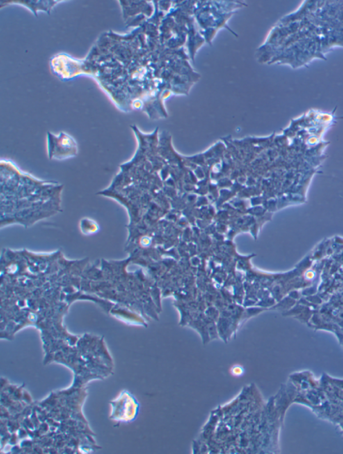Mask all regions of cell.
<instances>
[{
	"instance_id": "cell-3",
	"label": "cell",
	"mask_w": 343,
	"mask_h": 454,
	"mask_svg": "<svg viewBox=\"0 0 343 454\" xmlns=\"http://www.w3.org/2000/svg\"><path fill=\"white\" fill-rule=\"evenodd\" d=\"M82 231L85 234H92L98 231L99 226L93 220L85 219L81 222Z\"/></svg>"
},
{
	"instance_id": "cell-4",
	"label": "cell",
	"mask_w": 343,
	"mask_h": 454,
	"mask_svg": "<svg viewBox=\"0 0 343 454\" xmlns=\"http://www.w3.org/2000/svg\"><path fill=\"white\" fill-rule=\"evenodd\" d=\"M243 373V368L240 367V366H237V367L233 368L232 373L234 376H240L242 375Z\"/></svg>"
},
{
	"instance_id": "cell-2",
	"label": "cell",
	"mask_w": 343,
	"mask_h": 454,
	"mask_svg": "<svg viewBox=\"0 0 343 454\" xmlns=\"http://www.w3.org/2000/svg\"><path fill=\"white\" fill-rule=\"evenodd\" d=\"M14 2H11L10 3H20V4L25 5L28 7V8H30L32 10V11L34 12V13L36 14L37 10H43L44 11H47L48 14L50 13L51 9H52L53 6H54L55 4L58 3V1H14Z\"/></svg>"
},
{
	"instance_id": "cell-1",
	"label": "cell",
	"mask_w": 343,
	"mask_h": 454,
	"mask_svg": "<svg viewBox=\"0 0 343 454\" xmlns=\"http://www.w3.org/2000/svg\"><path fill=\"white\" fill-rule=\"evenodd\" d=\"M48 156L51 161H65L75 157L79 152L77 143L68 133L61 132L58 135L47 133Z\"/></svg>"
}]
</instances>
